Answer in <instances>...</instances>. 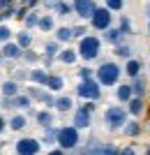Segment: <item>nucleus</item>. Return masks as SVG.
<instances>
[{"mask_svg":"<svg viewBox=\"0 0 150 155\" xmlns=\"http://www.w3.org/2000/svg\"><path fill=\"white\" fill-rule=\"evenodd\" d=\"M16 95H19L16 81H5V84H2V97H16Z\"/></svg>","mask_w":150,"mask_h":155,"instance_id":"412c9836","label":"nucleus"},{"mask_svg":"<svg viewBox=\"0 0 150 155\" xmlns=\"http://www.w3.org/2000/svg\"><path fill=\"white\" fill-rule=\"evenodd\" d=\"M148 16H150V5H148Z\"/></svg>","mask_w":150,"mask_h":155,"instance_id":"a18cd8bd","label":"nucleus"},{"mask_svg":"<svg viewBox=\"0 0 150 155\" xmlns=\"http://www.w3.org/2000/svg\"><path fill=\"white\" fill-rule=\"evenodd\" d=\"M0 2H2V7H9V2H12V0H0Z\"/></svg>","mask_w":150,"mask_h":155,"instance_id":"37998d69","label":"nucleus"},{"mask_svg":"<svg viewBox=\"0 0 150 155\" xmlns=\"http://www.w3.org/2000/svg\"><path fill=\"white\" fill-rule=\"evenodd\" d=\"M16 14V9H14V5L12 7H2V21H7L9 16H14Z\"/></svg>","mask_w":150,"mask_h":155,"instance_id":"c9c22d12","label":"nucleus"},{"mask_svg":"<svg viewBox=\"0 0 150 155\" xmlns=\"http://www.w3.org/2000/svg\"><path fill=\"white\" fill-rule=\"evenodd\" d=\"M92 26L97 28V30H111V9H104V7H99L97 14L92 16Z\"/></svg>","mask_w":150,"mask_h":155,"instance_id":"6e6552de","label":"nucleus"},{"mask_svg":"<svg viewBox=\"0 0 150 155\" xmlns=\"http://www.w3.org/2000/svg\"><path fill=\"white\" fill-rule=\"evenodd\" d=\"M123 35H125L123 30H113V28H111V30H106V32H104V39L118 46V44H123Z\"/></svg>","mask_w":150,"mask_h":155,"instance_id":"a211bd4d","label":"nucleus"},{"mask_svg":"<svg viewBox=\"0 0 150 155\" xmlns=\"http://www.w3.org/2000/svg\"><path fill=\"white\" fill-rule=\"evenodd\" d=\"M7 123H9V127H12V130H16V132H19V130H23V127L28 125V118L23 116V114H16V116H12Z\"/></svg>","mask_w":150,"mask_h":155,"instance_id":"dca6fc26","label":"nucleus"},{"mask_svg":"<svg viewBox=\"0 0 150 155\" xmlns=\"http://www.w3.org/2000/svg\"><path fill=\"white\" fill-rule=\"evenodd\" d=\"M141 70H143V65H141V60H136V58H129V60H127V65H125V72H127L132 79H136Z\"/></svg>","mask_w":150,"mask_h":155,"instance_id":"4468645a","label":"nucleus"},{"mask_svg":"<svg viewBox=\"0 0 150 155\" xmlns=\"http://www.w3.org/2000/svg\"><path fill=\"white\" fill-rule=\"evenodd\" d=\"M83 107H85V109H88V111H90V114H92V111H95V104H92V102H85Z\"/></svg>","mask_w":150,"mask_h":155,"instance_id":"79ce46f5","label":"nucleus"},{"mask_svg":"<svg viewBox=\"0 0 150 155\" xmlns=\"http://www.w3.org/2000/svg\"><path fill=\"white\" fill-rule=\"evenodd\" d=\"M23 58H26L28 60V63H37V53H33V51H26V53H23Z\"/></svg>","mask_w":150,"mask_h":155,"instance_id":"58836bf2","label":"nucleus"},{"mask_svg":"<svg viewBox=\"0 0 150 155\" xmlns=\"http://www.w3.org/2000/svg\"><path fill=\"white\" fill-rule=\"evenodd\" d=\"M99 7L95 5V0H74V14H78L81 19H90L97 14Z\"/></svg>","mask_w":150,"mask_h":155,"instance_id":"0eeeda50","label":"nucleus"},{"mask_svg":"<svg viewBox=\"0 0 150 155\" xmlns=\"http://www.w3.org/2000/svg\"><path fill=\"white\" fill-rule=\"evenodd\" d=\"M78 77L83 79V81H88V79H92V70L90 67H83V70H78Z\"/></svg>","mask_w":150,"mask_h":155,"instance_id":"e433bc0d","label":"nucleus"},{"mask_svg":"<svg viewBox=\"0 0 150 155\" xmlns=\"http://www.w3.org/2000/svg\"><path fill=\"white\" fill-rule=\"evenodd\" d=\"M145 155H150V143H148V150H145Z\"/></svg>","mask_w":150,"mask_h":155,"instance_id":"c03bdc74","label":"nucleus"},{"mask_svg":"<svg viewBox=\"0 0 150 155\" xmlns=\"http://www.w3.org/2000/svg\"><path fill=\"white\" fill-rule=\"evenodd\" d=\"M74 104H72V97H67V95H60L56 97V109L58 111H69Z\"/></svg>","mask_w":150,"mask_h":155,"instance_id":"4be33fe9","label":"nucleus"},{"mask_svg":"<svg viewBox=\"0 0 150 155\" xmlns=\"http://www.w3.org/2000/svg\"><path fill=\"white\" fill-rule=\"evenodd\" d=\"M104 123L109 130H125V125H127V111L123 109V107H109V109L104 111Z\"/></svg>","mask_w":150,"mask_h":155,"instance_id":"20e7f679","label":"nucleus"},{"mask_svg":"<svg viewBox=\"0 0 150 155\" xmlns=\"http://www.w3.org/2000/svg\"><path fill=\"white\" fill-rule=\"evenodd\" d=\"M16 44H19L21 49L26 51L28 46L33 44V37H30V32H19V37H16Z\"/></svg>","mask_w":150,"mask_h":155,"instance_id":"cd10ccee","label":"nucleus"},{"mask_svg":"<svg viewBox=\"0 0 150 155\" xmlns=\"http://www.w3.org/2000/svg\"><path fill=\"white\" fill-rule=\"evenodd\" d=\"M72 37H74V28H58V32H56L58 42H69Z\"/></svg>","mask_w":150,"mask_h":155,"instance_id":"b1692460","label":"nucleus"},{"mask_svg":"<svg viewBox=\"0 0 150 155\" xmlns=\"http://www.w3.org/2000/svg\"><path fill=\"white\" fill-rule=\"evenodd\" d=\"M116 97L120 100V102H127V104H129L132 100H134V88H132V86H127V84L118 86V91H116Z\"/></svg>","mask_w":150,"mask_h":155,"instance_id":"f8f14e48","label":"nucleus"},{"mask_svg":"<svg viewBox=\"0 0 150 155\" xmlns=\"http://www.w3.org/2000/svg\"><path fill=\"white\" fill-rule=\"evenodd\" d=\"M9 107H16V109H28V107H33V104H30V95L2 97V109H9Z\"/></svg>","mask_w":150,"mask_h":155,"instance_id":"1a4fd4ad","label":"nucleus"},{"mask_svg":"<svg viewBox=\"0 0 150 155\" xmlns=\"http://www.w3.org/2000/svg\"><path fill=\"white\" fill-rule=\"evenodd\" d=\"M120 30H123V32H129V30H132V23H129V19H127V16H123V19H120Z\"/></svg>","mask_w":150,"mask_h":155,"instance_id":"4c0bfd02","label":"nucleus"},{"mask_svg":"<svg viewBox=\"0 0 150 155\" xmlns=\"http://www.w3.org/2000/svg\"><path fill=\"white\" fill-rule=\"evenodd\" d=\"M23 21H26V26H28V28H35V26H39V21H42V19H39V14H37V12H30Z\"/></svg>","mask_w":150,"mask_h":155,"instance_id":"c85d7f7f","label":"nucleus"},{"mask_svg":"<svg viewBox=\"0 0 150 155\" xmlns=\"http://www.w3.org/2000/svg\"><path fill=\"white\" fill-rule=\"evenodd\" d=\"M39 28H42V30H46V32L53 28V19L49 16V14H44V16H42V21H39Z\"/></svg>","mask_w":150,"mask_h":155,"instance_id":"473e14b6","label":"nucleus"},{"mask_svg":"<svg viewBox=\"0 0 150 155\" xmlns=\"http://www.w3.org/2000/svg\"><path fill=\"white\" fill-rule=\"evenodd\" d=\"M127 107H129L127 111H129L132 116H141V114H143V97H134Z\"/></svg>","mask_w":150,"mask_h":155,"instance_id":"6ab92c4d","label":"nucleus"},{"mask_svg":"<svg viewBox=\"0 0 150 155\" xmlns=\"http://www.w3.org/2000/svg\"><path fill=\"white\" fill-rule=\"evenodd\" d=\"M88 150H90V155H120V150L113 146V143H90L88 146Z\"/></svg>","mask_w":150,"mask_h":155,"instance_id":"9d476101","label":"nucleus"},{"mask_svg":"<svg viewBox=\"0 0 150 155\" xmlns=\"http://www.w3.org/2000/svg\"><path fill=\"white\" fill-rule=\"evenodd\" d=\"M9 35H12V30H9L7 26L0 28V37H2V42H5V44H9Z\"/></svg>","mask_w":150,"mask_h":155,"instance_id":"f704fd0d","label":"nucleus"},{"mask_svg":"<svg viewBox=\"0 0 150 155\" xmlns=\"http://www.w3.org/2000/svg\"><path fill=\"white\" fill-rule=\"evenodd\" d=\"M30 95L33 97H37V100H42V102L46 104V107H56V100H53L49 93H44V91H30Z\"/></svg>","mask_w":150,"mask_h":155,"instance_id":"5701e85b","label":"nucleus"},{"mask_svg":"<svg viewBox=\"0 0 150 155\" xmlns=\"http://www.w3.org/2000/svg\"><path fill=\"white\" fill-rule=\"evenodd\" d=\"M58 60H60V63H65V65H72L74 60H76V53H74L72 49H65V51H60Z\"/></svg>","mask_w":150,"mask_h":155,"instance_id":"bb28decb","label":"nucleus"},{"mask_svg":"<svg viewBox=\"0 0 150 155\" xmlns=\"http://www.w3.org/2000/svg\"><path fill=\"white\" fill-rule=\"evenodd\" d=\"M132 88H134V97H143V93H145V81H143V77H136V79H134Z\"/></svg>","mask_w":150,"mask_h":155,"instance_id":"a878e982","label":"nucleus"},{"mask_svg":"<svg viewBox=\"0 0 150 155\" xmlns=\"http://www.w3.org/2000/svg\"><path fill=\"white\" fill-rule=\"evenodd\" d=\"M14 150H16V155H37L42 150V141L33 139V137H23L14 143Z\"/></svg>","mask_w":150,"mask_h":155,"instance_id":"423d86ee","label":"nucleus"},{"mask_svg":"<svg viewBox=\"0 0 150 155\" xmlns=\"http://www.w3.org/2000/svg\"><path fill=\"white\" fill-rule=\"evenodd\" d=\"M99 49H102V42L97 37H92V35H85L81 42H78V56L85 60V63H90L99 56Z\"/></svg>","mask_w":150,"mask_h":155,"instance_id":"f257e3e1","label":"nucleus"},{"mask_svg":"<svg viewBox=\"0 0 150 155\" xmlns=\"http://www.w3.org/2000/svg\"><path fill=\"white\" fill-rule=\"evenodd\" d=\"M46 88H49V91H60V88H62V79L60 77H49Z\"/></svg>","mask_w":150,"mask_h":155,"instance_id":"7c9ffc66","label":"nucleus"},{"mask_svg":"<svg viewBox=\"0 0 150 155\" xmlns=\"http://www.w3.org/2000/svg\"><path fill=\"white\" fill-rule=\"evenodd\" d=\"M113 53H116V56H120V58H129V56H132V49H129L127 44H118Z\"/></svg>","mask_w":150,"mask_h":155,"instance_id":"2f4dec72","label":"nucleus"},{"mask_svg":"<svg viewBox=\"0 0 150 155\" xmlns=\"http://www.w3.org/2000/svg\"><path fill=\"white\" fill-rule=\"evenodd\" d=\"M49 155H67L62 148H56V150H49Z\"/></svg>","mask_w":150,"mask_h":155,"instance_id":"a19ab883","label":"nucleus"},{"mask_svg":"<svg viewBox=\"0 0 150 155\" xmlns=\"http://www.w3.org/2000/svg\"><path fill=\"white\" fill-rule=\"evenodd\" d=\"M106 2V9H111V12H120L125 7V0H104Z\"/></svg>","mask_w":150,"mask_h":155,"instance_id":"c756f323","label":"nucleus"},{"mask_svg":"<svg viewBox=\"0 0 150 155\" xmlns=\"http://www.w3.org/2000/svg\"><path fill=\"white\" fill-rule=\"evenodd\" d=\"M23 56V49L19 44H2V58H21Z\"/></svg>","mask_w":150,"mask_h":155,"instance_id":"ddd939ff","label":"nucleus"},{"mask_svg":"<svg viewBox=\"0 0 150 155\" xmlns=\"http://www.w3.org/2000/svg\"><path fill=\"white\" fill-rule=\"evenodd\" d=\"M148 35H150V23H148Z\"/></svg>","mask_w":150,"mask_h":155,"instance_id":"49530a36","label":"nucleus"},{"mask_svg":"<svg viewBox=\"0 0 150 155\" xmlns=\"http://www.w3.org/2000/svg\"><path fill=\"white\" fill-rule=\"evenodd\" d=\"M58 148L62 150H76L78 148V130L74 125H65L58 132Z\"/></svg>","mask_w":150,"mask_h":155,"instance_id":"7ed1b4c3","label":"nucleus"},{"mask_svg":"<svg viewBox=\"0 0 150 155\" xmlns=\"http://www.w3.org/2000/svg\"><path fill=\"white\" fill-rule=\"evenodd\" d=\"M120 155H136V148H134V146H127V148L120 150Z\"/></svg>","mask_w":150,"mask_h":155,"instance_id":"ea45409f","label":"nucleus"},{"mask_svg":"<svg viewBox=\"0 0 150 155\" xmlns=\"http://www.w3.org/2000/svg\"><path fill=\"white\" fill-rule=\"evenodd\" d=\"M127 137H139L141 134V123H136V120H132V123H127L125 125V130H123Z\"/></svg>","mask_w":150,"mask_h":155,"instance_id":"393cba45","label":"nucleus"},{"mask_svg":"<svg viewBox=\"0 0 150 155\" xmlns=\"http://www.w3.org/2000/svg\"><path fill=\"white\" fill-rule=\"evenodd\" d=\"M74 127L76 130H85L88 125H90V111L85 109V107H81V109H76V114H74Z\"/></svg>","mask_w":150,"mask_h":155,"instance_id":"9b49d317","label":"nucleus"},{"mask_svg":"<svg viewBox=\"0 0 150 155\" xmlns=\"http://www.w3.org/2000/svg\"><path fill=\"white\" fill-rule=\"evenodd\" d=\"M76 95L83 97L85 102H95V100H99V95H102V91H99V81H92V79L81 81L78 88H76Z\"/></svg>","mask_w":150,"mask_h":155,"instance_id":"39448f33","label":"nucleus"},{"mask_svg":"<svg viewBox=\"0 0 150 155\" xmlns=\"http://www.w3.org/2000/svg\"><path fill=\"white\" fill-rule=\"evenodd\" d=\"M58 12H60V16H67V14H72V12H74V5H69V2H62V0H60Z\"/></svg>","mask_w":150,"mask_h":155,"instance_id":"72a5a7b5","label":"nucleus"},{"mask_svg":"<svg viewBox=\"0 0 150 155\" xmlns=\"http://www.w3.org/2000/svg\"><path fill=\"white\" fill-rule=\"evenodd\" d=\"M120 79V67L116 63H102L97 67V81L99 86H116Z\"/></svg>","mask_w":150,"mask_h":155,"instance_id":"f03ea898","label":"nucleus"},{"mask_svg":"<svg viewBox=\"0 0 150 155\" xmlns=\"http://www.w3.org/2000/svg\"><path fill=\"white\" fill-rule=\"evenodd\" d=\"M28 79H30L33 84H42V86L49 84V74H46L44 70H33L30 74H28Z\"/></svg>","mask_w":150,"mask_h":155,"instance_id":"2eb2a0df","label":"nucleus"},{"mask_svg":"<svg viewBox=\"0 0 150 155\" xmlns=\"http://www.w3.org/2000/svg\"><path fill=\"white\" fill-rule=\"evenodd\" d=\"M53 56H60V51H58V42H49V44H46V49H44V60H46V65H51Z\"/></svg>","mask_w":150,"mask_h":155,"instance_id":"f3484780","label":"nucleus"},{"mask_svg":"<svg viewBox=\"0 0 150 155\" xmlns=\"http://www.w3.org/2000/svg\"><path fill=\"white\" fill-rule=\"evenodd\" d=\"M37 123L42 125V127H53V114L51 111H39L37 114Z\"/></svg>","mask_w":150,"mask_h":155,"instance_id":"aec40b11","label":"nucleus"}]
</instances>
